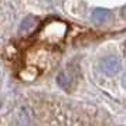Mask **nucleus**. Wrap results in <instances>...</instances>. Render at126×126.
<instances>
[{"label":"nucleus","mask_w":126,"mask_h":126,"mask_svg":"<svg viewBox=\"0 0 126 126\" xmlns=\"http://www.w3.org/2000/svg\"><path fill=\"white\" fill-rule=\"evenodd\" d=\"M35 24H37V18H35L34 16H27V17L21 21L18 31H20V33H29V31H31V30L35 27Z\"/></svg>","instance_id":"7ed1b4c3"},{"label":"nucleus","mask_w":126,"mask_h":126,"mask_svg":"<svg viewBox=\"0 0 126 126\" xmlns=\"http://www.w3.org/2000/svg\"><path fill=\"white\" fill-rule=\"evenodd\" d=\"M122 14H123V16H125V17H126V6L123 7V9H122Z\"/></svg>","instance_id":"423d86ee"},{"label":"nucleus","mask_w":126,"mask_h":126,"mask_svg":"<svg viewBox=\"0 0 126 126\" xmlns=\"http://www.w3.org/2000/svg\"><path fill=\"white\" fill-rule=\"evenodd\" d=\"M110 16H112L110 12L106 10V9H96L92 13V21L96 24H103L110 18Z\"/></svg>","instance_id":"f03ea898"},{"label":"nucleus","mask_w":126,"mask_h":126,"mask_svg":"<svg viewBox=\"0 0 126 126\" xmlns=\"http://www.w3.org/2000/svg\"><path fill=\"white\" fill-rule=\"evenodd\" d=\"M57 82H58V85L61 86L63 89H65V91H68L69 88H71V77H69L65 71H63V72L57 77Z\"/></svg>","instance_id":"20e7f679"},{"label":"nucleus","mask_w":126,"mask_h":126,"mask_svg":"<svg viewBox=\"0 0 126 126\" xmlns=\"http://www.w3.org/2000/svg\"><path fill=\"white\" fill-rule=\"evenodd\" d=\"M99 67H101V71H102L105 75L112 77V75L118 74L120 71V61L118 60V57H115V55H108V57H105L102 61H101Z\"/></svg>","instance_id":"f257e3e1"},{"label":"nucleus","mask_w":126,"mask_h":126,"mask_svg":"<svg viewBox=\"0 0 126 126\" xmlns=\"http://www.w3.org/2000/svg\"><path fill=\"white\" fill-rule=\"evenodd\" d=\"M122 85L126 88V74H123V77H122Z\"/></svg>","instance_id":"39448f33"}]
</instances>
